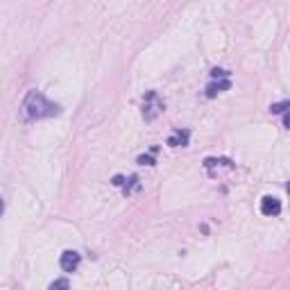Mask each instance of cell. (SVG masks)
<instances>
[{
    "label": "cell",
    "mask_w": 290,
    "mask_h": 290,
    "mask_svg": "<svg viewBox=\"0 0 290 290\" xmlns=\"http://www.w3.org/2000/svg\"><path fill=\"white\" fill-rule=\"evenodd\" d=\"M59 114V105L50 102L41 91L32 89L28 91V95L23 98V105H21V116L23 120L32 123V120H43V118H53Z\"/></svg>",
    "instance_id": "6da1fadb"
},
{
    "label": "cell",
    "mask_w": 290,
    "mask_h": 290,
    "mask_svg": "<svg viewBox=\"0 0 290 290\" xmlns=\"http://www.w3.org/2000/svg\"><path fill=\"white\" fill-rule=\"evenodd\" d=\"M163 111H166V102L159 98L157 91H148L145 98H143V118L148 120V123H152V120L157 118L159 114H163Z\"/></svg>",
    "instance_id": "7a4b0ae2"
},
{
    "label": "cell",
    "mask_w": 290,
    "mask_h": 290,
    "mask_svg": "<svg viewBox=\"0 0 290 290\" xmlns=\"http://www.w3.org/2000/svg\"><path fill=\"white\" fill-rule=\"evenodd\" d=\"M80 263H82V256L75 249H66V252L62 254V258H59V265H62L64 272H75L77 267H80Z\"/></svg>",
    "instance_id": "3957f363"
},
{
    "label": "cell",
    "mask_w": 290,
    "mask_h": 290,
    "mask_svg": "<svg viewBox=\"0 0 290 290\" xmlns=\"http://www.w3.org/2000/svg\"><path fill=\"white\" fill-rule=\"evenodd\" d=\"M261 213L267 215V218H274V215H279L281 213L279 197H274V195H265V197H263V200H261Z\"/></svg>",
    "instance_id": "277c9868"
},
{
    "label": "cell",
    "mask_w": 290,
    "mask_h": 290,
    "mask_svg": "<svg viewBox=\"0 0 290 290\" xmlns=\"http://www.w3.org/2000/svg\"><path fill=\"white\" fill-rule=\"evenodd\" d=\"M188 138H190V132L188 129H177V132H172L170 136H168V145L170 148H184V145H188Z\"/></svg>",
    "instance_id": "5b68a950"
},
{
    "label": "cell",
    "mask_w": 290,
    "mask_h": 290,
    "mask_svg": "<svg viewBox=\"0 0 290 290\" xmlns=\"http://www.w3.org/2000/svg\"><path fill=\"white\" fill-rule=\"evenodd\" d=\"M229 89H231V80H215L206 86V98H215L218 93L229 91Z\"/></svg>",
    "instance_id": "8992f818"
},
{
    "label": "cell",
    "mask_w": 290,
    "mask_h": 290,
    "mask_svg": "<svg viewBox=\"0 0 290 290\" xmlns=\"http://www.w3.org/2000/svg\"><path fill=\"white\" fill-rule=\"evenodd\" d=\"M123 190H125V195H132L134 190H141V181H138V177H136V175H132L129 179H125Z\"/></svg>",
    "instance_id": "52a82bcc"
},
{
    "label": "cell",
    "mask_w": 290,
    "mask_h": 290,
    "mask_svg": "<svg viewBox=\"0 0 290 290\" xmlns=\"http://www.w3.org/2000/svg\"><path fill=\"white\" fill-rule=\"evenodd\" d=\"M48 290H71V283H68V279H55Z\"/></svg>",
    "instance_id": "ba28073f"
},
{
    "label": "cell",
    "mask_w": 290,
    "mask_h": 290,
    "mask_svg": "<svg viewBox=\"0 0 290 290\" xmlns=\"http://www.w3.org/2000/svg\"><path fill=\"white\" fill-rule=\"evenodd\" d=\"M218 163H224L227 168H233V163L229 161V159H204V168H213V166H218Z\"/></svg>",
    "instance_id": "9c48e42d"
},
{
    "label": "cell",
    "mask_w": 290,
    "mask_h": 290,
    "mask_svg": "<svg viewBox=\"0 0 290 290\" xmlns=\"http://www.w3.org/2000/svg\"><path fill=\"white\" fill-rule=\"evenodd\" d=\"M288 107H290V102H288V100L276 102V105H272V107H270V114H285V111H288Z\"/></svg>",
    "instance_id": "30bf717a"
},
{
    "label": "cell",
    "mask_w": 290,
    "mask_h": 290,
    "mask_svg": "<svg viewBox=\"0 0 290 290\" xmlns=\"http://www.w3.org/2000/svg\"><path fill=\"white\" fill-rule=\"evenodd\" d=\"M136 163H141V166H154V154H141V157L136 159Z\"/></svg>",
    "instance_id": "8fae6325"
},
{
    "label": "cell",
    "mask_w": 290,
    "mask_h": 290,
    "mask_svg": "<svg viewBox=\"0 0 290 290\" xmlns=\"http://www.w3.org/2000/svg\"><path fill=\"white\" fill-rule=\"evenodd\" d=\"M211 77H213V80H229V73L222 71V68H213V71H211Z\"/></svg>",
    "instance_id": "7c38bea8"
},
{
    "label": "cell",
    "mask_w": 290,
    "mask_h": 290,
    "mask_svg": "<svg viewBox=\"0 0 290 290\" xmlns=\"http://www.w3.org/2000/svg\"><path fill=\"white\" fill-rule=\"evenodd\" d=\"M111 184L118 186V188H123V186H125V177H123V175H116L114 179H111Z\"/></svg>",
    "instance_id": "4fadbf2b"
},
{
    "label": "cell",
    "mask_w": 290,
    "mask_h": 290,
    "mask_svg": "<svg viewBox=\"0 0 290 290\" xmlns=\"http://www.w3.org/2000/svg\"><path fill=\"white\" fill-rule=\"evenodd\" d=\"M283 127H290V116H288V111L283 114Z\"/></svg>",
    "instance_id": "5bb4252c"
},
{
    "label": "cell",
    "mask_w": 290,
    "mask_h": 290,
    "mask_svg": "<svg viewBox=\"0 0 290 290\" xmlns=\"http://www.w3.org/2000/svg\"><path fill=\"white\" fill-rule=\"evenodd\" d=\"M3 211H5V202H3V197H0V215H3Z\"/></svg>",
    "instance_id": "9a60e30c"
}]
</instances>
